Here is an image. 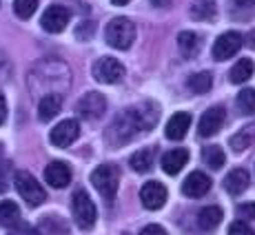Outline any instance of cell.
I'll return each instance as SVG.
<instances>
[{"mask_svg": "<svg viewBox=\"0 0 255 235\" xmlns=\"http://www.w3.org/2000/svg\"><path fill=\"white\" fill-rule=\"evenodd\" d=\"M158 118V109L153 105L131 107L111 122L109 131H107V140H109V144H127L138 135L146 133L149 129H153Z\"/></svg>", "mask_w": 255, "mask_h": 235, "instance_id": "1", "label": "cell"}, {"mask_svg": "<svg viewBox=\"0 0 255 235\" xmlns=\"http://www.w3.org/2000/svg\"><path fill=\"white\" fill-rule=\"evenodd\" d=\"M105 38L114 49H129L135 40V24L129 20V18L120 16V18H114L105 29Z\"/></svg>", "mask_w": 255, "mask_h": 235, "instance_id": "2", "label": "cell"}, {"mask_svg": "<svg viewBox=\"0 0 255 235\" xmlns=\"http://www.w3.org/2000/svg\"><path fill=\"white\" fill-rule=\"evenodd\" d=\"M71 213H73V220L76 224L82 229V231H89L96 224V218H98V211H96V204L91 202V198L87 195V191H76L71 198Z\"/></svg>", "mask_w": 255, "mask_h": 235, "instance_id": "3", "label": "cell"}, {"mask_svg": "<svg viewBox=\"0 0 255 235\" xmlns=\"http://www.w3.org/2000/svg\"><path fill=\"white\" fill-rule=\"evenodd\" d=\"M13 184H16V191L20 193V198L29 207H40L47 200V191L42 189V184L38 182L31 173H27V171H18Z\"/></svg>", "mask_w": 255, "mask_h": 235, "instance_id": "4", "label": "cell"}, {"mask_svg": "<svg viewBox=\"0 0 255 235\" xmlns=\"http://www.w3.org/2000/svg\"><path fill=\"white\" fill-rule=\"evenodd\" d=\"M118 182H120V173H118V169L111 164L98 166V169H93V173H91V184L96 187V191L107 200V202H111V200L116 198Z\"/></svg>", "mask_w": 255, "mask_h": 235, "instance_id": "5", "label": "cell"}, {"mask_svg": "<svg viewBox=\"0 0 255 235\" xmlns=\"http://www.w3.org/2000/svg\"><path fill=\"white\" fill-rule=\"evenodd\" d=\"M91 73H93V80L102 82V85H116V82H120L122 78H125V65L122 62H118L116 58H100V60L93 62L91 67Z\"/></svg>", "mask_w": 255, "mask_h": 235, "instance_id": "6", "label": "cell"}, {"mask_svg": "<svg viewBox=\"0 0 255 235\" xmlns=\"http://www.w3.org/2000/svg\"><path fill=\"white\" fill-rule=\"evenodd\" d=\"M69 20H71V11L67 7H62V4H49L47 11L42 13L40 24L49 33H60V31H65Z\"/></svg>", "mask_w": 255, "mask_h": 235, "instance_id": "7", "label": "cell"}, {"mask_svg": "<svg viewBox=\"0 0 255 235\" xmlns=\"http://www.w3.org/2000/svg\"><path fill=\"white\" fill-rule=\"evenodd\" d=\"M105 109H107V100H105V96L98 94V91H89V94L82 96L76 105L78 116L85 118V120H96V118H100L105 114Z\"/></svg>", "mask_w": 255, "mask_h": 235, "instance_id": "8", "label": "cell"}, {"mask_svg": "<svg viewBox=\"0 0 255 235\" xmlns=\"http://www.w3.org/2000/svg\"><path fill=\"white\" fill-rule=\"evenodd\" d=\"M78 135H80V124H78V120H62L51 129L49 140H51L53 146L65 149V146H69L78 140Z\"/></svg>", "mask_w": 255, "mask_h": 235, "instance_id": "9", "label": "cell"}, {"mask_svg": "<svg viewBox=\"0 0 255 235\" xmlns=\"http://www.w3.org/2000/svg\"><path fill=\"white\" fill-rule=\"evenodd\" d=\"M242 36L238 31H227L213 42V58L215 60H229L242 49Z\"/></svg>", "mask_w": 255, "mask_h": 235, "instance_id": "10", "label": "cell"}, {"mask_svg": "<svg viewBox=\"0 0 255 235\" xmlns=\"http://www.w3.org/2000/svg\"><path fill=\"white\" fill-rule=\"evenodd\" d=\"M166 187L162 182H146L144 187L140 189V202L144 209H149V211H158V209L164 207L166 202Z\"/></svg>", "mask_w": 255, "mask_h": 235, "instance_id": "11", "label": "cell"}, {"mask_svg": "<svg viewBox=\"0 0 255 235\" xmlns=\"http://www.w3.org/2000/svg\"><path fill=\"white\" fill-rule=\"evenodd\" d=\"M224 118H227L224 107H211V109H207V114H202V118H200L198 133L202 135V138H211V135H215L220 129H222Z\"/></svg>", "mask_w": 255, "mask_h": 235, "instance_id": "12", "label": "cell"}, {"mask_svg": "<svg viewBox=\"0 0 255 235\" xmlns=\"http://www.w3.org/2000/svg\"><path fill=\"white\" fill-rule=\"evenodd\" d=\"M45 180H47V184H51L53 189H65L67 184L71 182V166L67 162H60V160L47 164Z\"/></svg>", "mask_w": 255, "mask_h": 235, "instance_id": "13", "label": "cell"}, {"mask_svg": "<svg viewBox=\"0 0 255 235\" xmlns=\"http://www.w3.org/2000/svg\"><path fill=\"white\" fill-rule=\"evenodd\" d=\"M209 189H211V180L202 173V171L191 173L182 184V193L189 195V198H202V195L209 193Z\"/></svg>", "mask_w": 255, "mask_h": 235, "instance_id": "14", "label": "cell"}, {"mask_svg": "<svg viewBox=\"0 0 255 235\" xmlns=\"http://www.w3.org/2000/svg\"><path fill=\"white\" fill-rule=\"evenodd\" d=\"M186 162H189V151L186 149H171L162 155V169L169 175H178Z\"/></svg>", "mask_w": 255, "mask_h": 235, "instance_id": "15", "label": "cell"}, {"mask_svg": "<svg viewBox=\"0 0 255 235\" xmlns=\"http://www.w3.org/2000/svg\"><path fill=\"white\" fill-rule=\"evenodd\" d=\"M62 109V96L60 94H47L42 96V100L38 102V118L42 122L53 120Z\"/></svg>", "mask_w": 255, "mask_h": 235, "instance_id": "16", "label": "cell"}, {"mask_svg": "<svg viewBox=\"0 0 255 235\" xmlns=\"http://www.w3.org/2000/svg\"><path fill=\"white\" fill-rule=\"evenodd\" d=\"M191 126V116L184 114V111H178V114L171 116V120L166 122V138L169 140H182Z\"/></svg>", "mask_w": 255, "mask_h": 235, "instance_id": "17", "label": "cell"}, {"mask_svg": "<svg viewBox=\"0 0 255 235\" xmlns=\"http://www.w3.org/2000/svg\"><path fill=\"white\" fill-rule=\"evenodd\" d=\"M33 235H69V227L58 215H49L38 222V227L33 229Z\"/></svg>", "mask_w": 255, "mask_h": 235, "instance_id": "18", "label": "cell"}, {"mask_svg": "<svg viewBox=\"0 0 255 235\" xmlns=\"http://www.w3.org/2000/svg\"><path fill=\"white\" fill-rule=\"evenodd\" d=\"M224 189L231 195H242L249 189V173L244 169H233L231 173L224 178Z\"/></svg>", "mask_w": 255, "mask_h": 235, "instance_id": "19", "label": "cell"}, {"mask_svg": "<svg viewBox=\"0 0 255 235\" xmlns=\"http://www.w3.org/2000/svg\"><path fill=\"white\" fill-rule=\"evenodd\" d=\"M222 222V209L220 207H204L198 211V227L202 231H213Z\"/></svg>", "mask_w": 255, "mask_h": 235, "instance_id": "20", "label": "cell"}, {"mask_svg": "<svg viewBox=\"0 0 255 235\" xmlns=\"http://www.w3.org/2000/svg\"><path fill=\"white\" fill-rule=\"evenodd\" d=\"M253 71H255V65L251 58H242L240 62H235L231 73H229V78H231L233 85H242V82L251 80L253 78Z\"/></svg>", "mask_w": 255, "mask_h": 235, "instance_id": "21", "label": "cell"}, {"mask_svg": "<svg viewBox=\"0 0 255 235\" xmlns=\"http://www.w3.org/2000/svg\"><path fill=\"white\" fill-rule=\"evenodd\" d=\"M153 158H155V149H140L129 158V164L135 173H146L153 166Z\"/></svg>", "mask_w": 255, "mask_h": 235, "instance_id": "22", "label": "cell"}, {"mask_svg": "<svg viewBox=\"0 0 255 235\" xmlns=\"http://www.w3.org/2000/svg\"><path fill=\"white\" fill-rule=\"evenodd\" d=\"M189 11L193 20H211L218 11V7H215V0H193Z\"/></svg>", "mask_w": 255, "mask_h": 235, "instance_id": "23", "label": "cell"}, {"mask_svg": "<svg viewBox=\"0 0 255 235\" xmlns=\"http://www.w3.org/2000/svg\"><path fill=\"white\" fill-rule=\"evenodd\" d=\"M178 49L184 58H193L200 51V38L193 31H182L178 36Z\"/></svg>", "mask_w": 255, "mask_h": 235, "instance_id": "24", "label": "cell"}, {"mask_svg": "<svg viewBox=\"0 0 255 235\" xmlns=\"http://www.w3.org/2000/svg\"><path fill=\"white\" fill-rule=\"evenodd\" d=\"M20 222V209L16 202H0V227L11 229Z\"/></svg>", "mask_w": 255, "mask_h": 235, "instance_id": "25", "label": "cell"}, {"mask_svg": "<svg viewBox=\"0 0 255 235\" xmlns=\"http://www.w3.org/2000/svg\"><path fill=\"white\" fill-rule=\"evenodd\" d=\"M202 160L211 166V169H222L224 162H227V155H224V151L220 149L218 144H211L202 151Z\"/></svg>", "mask_w": 255, "mask_h": 235, "instance_id": "26", "label": "cell"}, {"mask_svg": "<svg viewBox=\"0 0 255 235\" xmlns=\"http://www.w3.org/2000/svg\"><path fill=\"white\" fill-rule=\"evenodd\" d=\"M211 87H213V76L209 71H200L193 78H189V89L193 94H207Z\"/></svg>", "mask_w": 255, "mask_h": 235, "instance_id": "27", "label": "cell"}, {"mask_svg": "<svg viewBox=\"0 0 255 235\" xmlns=\"http://www.w3.org/2000/svg\"><path fill=\"white\" fill-rule=\"evenodd\" d=\"M36 9H38V0H13V11L22 20H29L36 13Z\"/></svg>", "mask_w": 255, "mask_h": 235, "instance_id": "28", "label": "cell"}, {"mask_svg": "<svg viewBox=\"0 0 255 235\" xmlns=\"http://www.w3.org/2000/svg\"><path fill=\"white\" fill-rule=\"evenodd\" d=\"M238 109L242 114H253L255 111V89H242L238 94Z\"/></svg>", "mask_w": 255, "mask_h": 235, "instance_id": "29", "label": "cell"}, {"mask_svg": "<svg viewBox=\"0 0 255 235\" xmlns=\"http://www.w3.org/2000/svg\"><path fill=\"white\" fill-rule=\"evenodd\" d=\"M251 140H253V135L249 133V131H242V133H238L231 138V146L240 153V151H244L249 144H251Z\"/></svg>", "mask_w": 255, "mask_h": 235, "instance_id": "30", "label": "cell"}, {"mask_svg": "<svg viewBox=\"0 0 255 235\" xmlns=\"http://www.w3.org/2000/svg\"><path fill=\"white\" fill-rule=\"evenodd\" d=\"M229 235H255V231L247 222H233L229 227Z\"/></svg>", "mask_w": 255, "mask_h": 235, "instance_id": "31", "label": "cell"}, {"mask_svg": "<svg viewBox=\"0 0 255 235\" xmlns=\"http://www.w3.org/2000/svg\"><path fill=\"white\" fill-rule=\"evenodd\" d=\"M238 215L242 220H255V202H244L238 207Z\"/></svg>", "mask_w": 255, "mask_h": 235, "instance_id": "32", "label": "cell"}, {"mask_svg": "<svg viewBox=\"0 0 255 235\" xmlns=\"http://www.w3.org/2000/svg\"><path fill=\"white\" fill-rule=\"evenodd\" d=\"M9 187V164H0V193H4Z\"/></svg>", "mask_w": 255, "mask_h": 235, "instance_id": "33", "label": "cell"}, {"mask_svg": "<svg viewBox=\"0 0 255 235\" xmlns=\"http://www.w3.org/2000/svg\"><path fill=\"white\" fill-rule=\"evenodd\" d=\"M9 235H33V229L29 227V224H24V222H18V224H13L11 227V233Z\"/></svg>", "mask_w": 255, "mask_h": 235, "instance_id": "34", "label": "cell"}, {"mask_svg": "<svg viewBox=\"0 0 255 235\" xmlns=\"http://www.w3.org/2000/svg\"><path fill=\"white\" fill-rule=\"evenodd\" d=\"M138 235H166V231L160 227V224H149V227H144Z\"/></svg>", "mask_w": 255, "mask_h": 235, "instance_id": "35", "label": "cell"}, {"mask_svg": "<svg viewBox=\"0 0 255 235\" xmlns=\"http://www.w3.org/2000/svg\"><path fill=\"white\" fill-rule=\"evenodd\" d=\"M7 120V102H4V96L0 94V124Z\"/></svg>", "mask_w": 255, "mask_h": 235, "instance_id": "36", "label": "cell"}, {"mask_svg": "<svg viewBox=\"0 0 255 235\" xmlns=\"http://www.w3.org/2000/svg\"><path fill=\"white\" fill-rule=\"evenodd\" d=\"M235 4H238V7H251V4L255 2V0H233Z\"/></svg>", "mask_w": 255, "mask_h": 235, "instance_id": "37", "label": "cell"}, {"mask_svg": "<svg viewBox=\"0 0 255 235\" xmlns=\"http://www.w3.org/2000/svg\"><path fill=\"white\" fill-rule=\"evenodd\" d=\"M111 2H114V4H129L131 0H111Z\"/></svg>", "mask_w": 255, "mask_h": 235, "instance_id": "38", "label": "cell"}, {"mask_svg": "<svg viewBox=\"0 0 255 235\" xmlns=\"http://www.w3.org/2000/svg\"><path fill=\"white\" fill-rule=\"evenodd\" d=\"M151 2H153V4H162V7H164V2H169V0H151Z\"/></svg>", "mask_w": 255, "mask_h": 235, "instance_id": "39", "label": "cell"}]
</instances>
